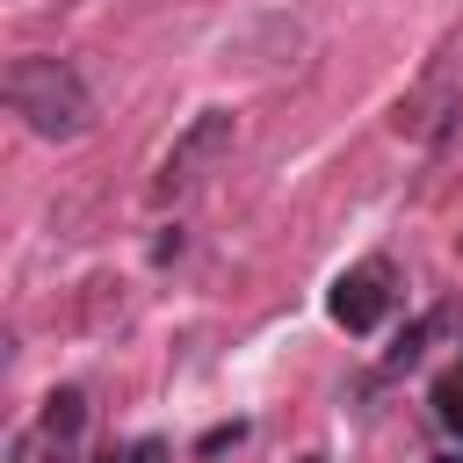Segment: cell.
Returning <instances> with one entry per match:
<instances>
[{"label": "cell", "instance_id": "6da1fadb", "mask_svg": "<svg viewBox=\"0 0 463 463\" xmlns=\"http://www.w3.org/2000/svg\"><path fill=\"white\" fill-rule=\"evenodd\" d=\"M7 101L14 116L36 130V137H80L94 101H87V80L65 65V58H14L7 65Z\"/></svg>", "mask_w": 463, "mask_h": 463}, {"label": "cell", "instance_id": "7a4b0ae2", "mask_svg": "<svg viewBox=\"0 0 463 463\" xmlns=\"http://www.w3.org/2000/svg\"><path fill=\"white\" fill-rule=\"evenodd\" d=\"M232 109H203L181 137H174V152H166V166H159V188L166 195H181V188H195L203 181V166H217L224 152H232Z\"/></svg>", "mask_w": 463, "mask_h": 463}, {"label": "cell", "instance_id": "3957f363", "mask_svg": "<svg viewBox=\"0 0 463 463\" xmlns=\"http://www.w3.org/2000/svg\"><path fill=\"white\" fill-rule=\"evenodd\" d=\"M326 311H333V326H347V333H376V326H383V311H391L383 268H354V275H340V282H333V297H326Z\"/></svg>", "mask_w": 463, "mask_h": 463}, {"label": "cell", "instance_id": "277c9868", "mask_svg": "<svg viewBox=\"0 0 463 463\" xmlns=\"http://www.w3.org/2000/svg\"><path fill=\"white\" fill-rule=\"evenodd\" d=\"M434 109H456V94H449V80H434L427 94H412V101H398V130H412V137H434L449 116H434Z\"/></svg>", "mask_w": 463, "mask_h": 463}, {"label": "cell", "instance_id": "5b68a950", "mask_svg": "<svg viewBox=\"0 0 463 463\" xmlns=\"http://www.w3.org/2000/svg\"><path fill=\"white\" fill-rule=\"evenodd\" d=\"M80 427H87V398H80V391H51V398H43V434L72 441Z\"/></svg>", "mask_w": 463, "mask_h": 463}, {"label": "cell", "instance_id": "8992f818", "mask_svg": "<svg viewBox=\"0 0 463 463\" xmlns=\"http://www.w3.org/2000/svg\"><path fill=\"white\" fill-rule=\"evenodd\" d=\"M434 412H441V427H456V420H463V362L434 383Z\"/></svg>", "mask_w": 463, "mask_h": 463}, {"label": "cell", "instance_id": "52a82bcc", "mask_svg": "<svg viewBox=\"0 0 463 463\" xmlns=\"http://www.w3.org/2000/svg\"><path fill=\"white\" fill-rule=\"evenodd\" d=\"M239 434H246V427H239V420H232V427H210V434H203V456H217V449H232V441H239Z\"/></svg>", "mask_w": 463, "mask_h": 463}, {"label": "cell", "instance_id": "ba28073f", "mask_svg": "<svg viewBox=\"0 0 463 463\" xmlns=\"http://www.w3.org/2000/svg\"><path fill=\"white\" fill-rule=\"evenodd\" d=\"M434 463H463V456H434Z\"/></svg>", "mask_w": 463, "mask_h": 463}, {"label": "cell", "instance_id": "9c48e42d", "mask_svg": "<svg viewBox=\"0 0 463 463\" xmlns=\"http://www.w3.org/2000/svg\"><path fill=\"white\" fill-rule=\"evenodd\" d=\"M304 463H326V456H304Z\"/></svg>", "mask_w": 463, "mask_h": 463}, {"label": "cell", "instance_id": "30bf717a", "mask_svg": "<svg viewBox=\"0 0 463 463\" xmlns=\"http://www.w3.org/2000/svg\"><path fill=\"white\" fill-rule=\"evenodd\" d=\"M456 434H463V420H456Z\"/></svg>", "mask_w": 463, "mask_h": 463}]
</instances>
